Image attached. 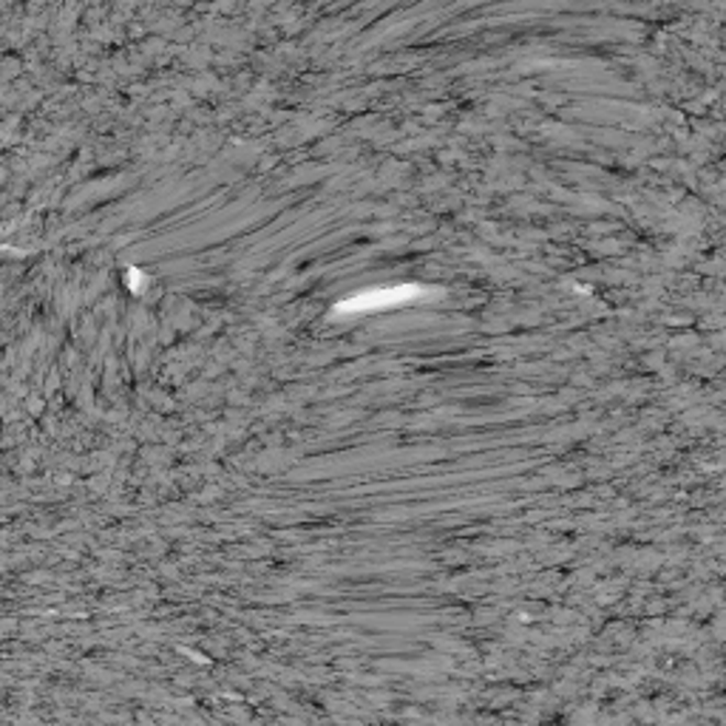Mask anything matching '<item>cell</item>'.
<instances>
[{"instance_id":"1","label":"cell","mask_w":726,"mask_h":726,"mask_svg":"<svg viewBox=\"0 0 726 726\" xmlns=\"http://www.w3.org/2000/svg\"><path fill=\"white\" fill-rule=\"evenodd\" d=\"M426 289L417 287V284H400V287H384V289H370V293H358L350 301L338 304V312L343 316H352V312H377V310H389L397 304H409L415 298L424 296Z\"/></svg>"}]
</instances>
